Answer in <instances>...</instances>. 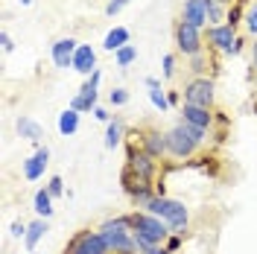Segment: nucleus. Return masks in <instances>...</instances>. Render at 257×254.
<instances>
[{"mask_svg": "<svg viewBox=\"0 0 257 254\" xmlns=\"http://www.w3.org/2000/svg\"><path fill=\"white\" fill-rule=\"evenodd\" d=\"M146 210L155 213V216H161L164 222L170 225L173 234H181V237H184V231L190 228V207L184 205V202H178V199H173V196H167V193H158V196L149 202Z\"/></svg>", "mask_w": 257, "mask_h": 254, "instance_id": "1", "label": "nucleus"}, {"mask_svg": "<svg viewBox=\"0 0 257 254\" xmlns=\"http://www.w3.org/2000/svg\"><path fill=\"white\" fill-rule=\"evenodd\" d=\"M128 222H132V234H141L146 237L149 242H155V245H164L167 239H170V225L164 222L161 216L155 213H149V210H132L128 213Z\"/></svg>", "mask_w": 257, "mask_h": 254, "instance_id": "2", "label": "nucleus"}, {"mask_svg": "<svg viewBox=\"0 0 257 254\" xmlns=\"http://www.w3.org/2000/svg\"><path fill=\"white\" fill-rule=\"evenodd\" d=\"M205 41L208 50L219 53V56H240L242 53V38L231 24H219V27H208L205 30Z\"/></svg>", "mask_w": 257, "mask_h": 254, "instance_id": "3", "label": "nucleus"}, {"mask_svg": "<svg viewBox=\"0 0 257 254\" xmlns=\"http://www.w3.org/2000/svg\"><path fill=\"white\" fill-rule=\"evenodd\" d=\"M181 99L187 105H199V108H213L216 102V82L210 76H196V79H187L184 88H181Z\"/></svg>", "mask_w": 257, "mask_h": 254, "instance_id": "4", "label": "nucleus"}, {"mask_svg": "<svg viewBox=\"0 0 257 254\" xmlns=\"http://www.w3.org/2000/svg\"><path fill=\"white\" fill-rule=\"evenodd\" d=\"M123 167L135 170L141 178L152 181V184L158 181V173H161V161H155L149 152H144V149H141V143H135V141L126 143V164H123Z\"/></svg>", "mask_w": 257, "mask_h": 254, "instance_id": "5", "label": "nucleus"}, {"mask_svg": "<svg viewBox=\"0 0 257 254\" xmlns=\"http://www.w3.org/2000/svg\"><path fill=\"white\" fill-rule=\"evenodd\" d=\"M167 149H170V158L173 161H190V158H196V152L202 146L187 135L184 123H176L173 129H167Z\"/></svg>", "mask_w": 257, "mask_h": 254, "instance_id": "6", "label": "nucleus"}, {"mask_svg": "<svg viewBox=\"0 0 257 254\" xmlns=\"http://www.w3.org/2000/svg\"><path fill=\"white\" fill-rule=\"evenodd\" d=\"M176 50L184 56V59H190L196 53H202V50H208V41H205V32L190 27V24H184V21H176Z\"/></svg>", "mask_w": 257, "mask_h": 254, "instance_id": "7", "label": "nucleus"}, {"mask_svg": "<svg viewBox=\"0 0 257 254\" xmlns=\"http://www.w3.org/2000/svg\"><path fill=\"white\" fill-rule=\"evenodd\" d=\"M64 254H111V251H108L105 237H102L99 231L85 228V231H79V234H73V237L67 239Z\"/></svg>", "mask_w": 257, "mask_h": 254, "instance_id": "8", "label": "nucleus"}, {"mask_svg": "<svg viewBox=\"0 0 257 254\" xmlns=\"http://www.w3.org/2000/svg\"><path fill=\"white\" fill-rule=\"evenodd\" d=\"M138 138H141V149L149 152L155 161L170 158V149H167V132H161L158 126H149V129H144V132H138Z\"/></svg>", "mask_w": 257, "mask_h": 254, "instance_id": "9", "label": "nucleus"}, {"mask_svg": "<svg viewBox=\"0 0 257 254\" xmlns=\"http://www.w3.org/2000/svg\"><path fill=\"white\" fill-rule=\"evenodd\" d=\"M213 0H184V6H181V18L178 21H184V24H190L196 30H208V9Z\"/></svg>", "mask_w": 257, "mask_h": 254, "instance_id": "10", "label": "nucleus"}, {"mask_svg": "<svg viewBox=\"0 0 257 254\" xmlns=\"http://www.w3.org/2000/svg\"><path fill=\"white\" fill-rule=\"evenodd\" d=\"M79 44H82V41H76L73 35H67V38H59V41L50 47V59H53V64H56L59 70H67V67H73V56H76Z\"/></svg>", "mask_w": 257, "mask_h": 254, "instance_id": "11", "label": "nucleus"}, {"mask_svg": "<svg viewBox=\"0 0 257 254\" xmlns=\"http://www.w3.org/2000/svg\"><path fill=\"white\" fill-rule=\"evenodd\" d=\"M50 164V146H35V155L21 161V170H24V178L27 181H38V178H44V170H47Z\"/></svg>", "mask_w": 257, "mask_h": 254, "instance_id": "12", "label": "nucleus"}, {"mask_svg": "<svg viewBox=\"0 0 257 254\" xmlns=\"http://www.w3.org/2000/svg\"><path fill=\"white\" fill-rule=\"evenodd\" d=\"M178 117H181V123H190V126L205 129V132H210V129H213V123H216L213 108H199V105H187V102H181Z\"/></svg>", "mask_w": 257, "mask_h": 254, "instance_id": "13", "label": "nucleus"}, {"mask_svg": "<svg viewBox=\"0 0 257 254\" xmlns=\"http://www.w3.org/2000/svg\"><path fill=\"white\" fill-rule=\"evenodd\" d=\"M102 237H105V245H108L111 254H138V245H135V234L132 231H105Z\"/></svg>", "mask_w": 257, "mask_h": 254, "instance_id": "14", "label": "nucleus"}, {"mask_svg": "<svg viewBox=\"0 0 257 254\" xmlns=\"http://www.w3.org/2000/svg\"><path fill=\"white\" fill-rule=\"evenodd\" d=\"M120 184H123V193H126L128 199H132V196H138V193H144V190L158 187V184H152V181L141 178V175L135 173V170H128V167H123V173H120Z\"/></svg>", "mask_w": 257, "mask_h": 254, "instance_id": "15", "label": "nucleus"}, {"mask_svg": "<svg viewBox=\"0 0 257 254\" xmlns=\"http://www.w3.org/2000/svg\"><path fill=\"white\" fill-rule=\"evenodd\" d=\"M73 70L82 73V76H91L96 70V50L91 44H79L76 56H73Z\"/></svg>", "mask_w": 257, "mask_h": 254, "instance_id": "16", "label": "nucleus"}, {"mask_svg": "<svg viewBox=\"0 0 257 254\" xmlns=\"http://www.w3.org/2000/svg\"><path fill=\"white\" fill-rule=\"evenodd\" d=\"M15 129H18V135L21 138H27L30 143H35V146H41V138H44V129H41V123H35L32 117H18L15 120Z\"/></svg>", "mask_w": 257, "mask_h": 254, "instance_id": "17", "label": "nucleus"}, {"mask_svg": "<svg viewBox=\"0 0 257 254\" xmlns=\"http://www.w3.org/2000/svg\"><path fill=\"white\" fill-rule=\"evenodd\" d=\"M50 231V219H32L27 225V237H24V245H27V251H35L38 248V242L44 239V234Z\"/></svg>", "mask_w": 257, "mask_h": 254, "instance_id": "18", "label": "nucleus"}, {"mask_svg": "<svg viewBox=\"0 0 257 254\" xmlns=\"http://www.w3.org/2000/svg\"><path fill=\"white\" fill-rule=\"evenodd\" d=\"M128 41H132V32H128L126 27H114V30L105 32V38H102V50L117 53L120 47H126Z\"/></svg>", "mask_w": 257, "mask_h": 254, "instance_id": "19", "label": "nucleus"}, {"mask_svg": "<svg viewBox=\"0 0 257 254\" xmlns=\"http://www.w3.org/2000/svg\"><path fill=\"white\" fill-rule=\"evenodd\" d=\"M32 210L38 213V219H50L53 216V196H50L47 187H41V190H35V196H32Z\"/></svg>", "mask_w": 257, "mask_h": 254, "instance_id": "20", "label": "nucleus"}, {"mask_svg": "<svg viewBox=\"0 0 257 254\" xmlns=\"http://www.w3.org/2000/svg\"><path fill=\"white\" fill-rule=\"evenodd\" d=\"M210 53H213V50H202V53H196V56H190V59H187L190 79H196V76H208V70H210Z\"/></svg>", "mask_w": 257, "mask_h": 254, "instance_id": "21", "label": "nucleus"}, {"mask_svg": "<svg viewBox=\"0 0 257 254\" xmlns=\"http://www.w3.org/2000/svg\"><path fill=\"white\" fill-rule=\"evenodd\" d=\"M126 141V126H123V120H117L114 117L111 123H105V149H117L120 143Z\"/></svg>", "mask_w": 257, "mask_h": 254, "instance_id": "22", "label": "nucleus"}, {"mask_svg": "<svg viewBox=\"0 0 257 254\" xmlns=\"http://www.w3.org/2000/svg\"><path fill=\"white\" fill-rule=\"evenodd\" d=\"M79 111H73V108H64L59 114V132H62L64 138H73L76 132H79Z\"/></svg>", "mask_w": 257, "mask_h": 254, "instance_id": "23", "label": "nucleus"}, {"mask_svg": "<svg viewBox=\"0 0 257 254\" xmlns=\"http://www.w3.org/2000/svg\"><path fill=\"white\" fill-rule=\"evenodd\" d=\"M114 62H117V67H132V64L138 62V47L135 44H126V47H120L117 53H114Z\"/></svg>", "mask_w": 257, "mask_h": 254, "instance_id": "24", "label": "nucleus"}, {"mask_svg": "<svg viewBox=\"0 0 257 254\" xmlns=\"http://www.w3.org/2000/svg\"><path fill=\"white\" fill-rule=\"evenodd\" d=\"M96 231H132V222H128V213H123V216H111V219H105V222H99V228Z\"/></svg>", "mask_w": 257, "mask_h": 254, "instance_id": "25", "label": "nucleus"}, {"mask_svg": "<svg viewBox=\"0 0 257 254\" xmlns=\"http://www.w3.org/2000/svg\"><path fill=\"white\" fill-rule=\"evenodd\" d=\"M228 21V6H222V3H210L208 9V27H219V24H225Z\"/></svg>", "mask_w": 257, "mask_h": 254, "instance_id": "26", "label": "nucleus"}, {"mask_svg": "<svg viewBox=\"0 0 257 254\" xmlns=\"http://www.w3.org/2000/svg\"><path fill=\"white\" fill-rule=\"evenodd\" d=\"M242 27H245V32H248L251 38H257V0H251V3L245 6V18H242Z\"/></svg>", "mask_w": 257, "mask_h": 254, "instance_id": "27", "label": "nucleus"}, {"mask_svg": "<svg viewBox=\"0 0 257 254\" xmlns=\"http://www.w3.org/2000/svg\"><path fill=\"white\" fill-rule=\"evenodd\" d=\"M149 102H152V105H155L161 114H167L170 108H173V105H170V96L164 94L161 88H158V91H149Z\"/></svg>", "mask_w": 257, "mask_h": 254, "instance_id": "28", "label": "nucleus"}, {"mask_svg": "<svg viewBox=\"0 0 257 254\" xmlns=\"http://www.w3.org/2000/svg\"><path fill=\"white\" fill-rule=\"evenodd\" d=\"M99 82H102V70L96 67L91 76H85V85H82L79 91H85V94H99Z\"/></svg>", "mask_w": 257, "mask_h": 254, "instance_id": "29", "label": "nucleus"}, {"mask_svg": "<svg viewBox=\"0 0 257 254\" xmlns=\"http://www.w3.org/2000/svg\"><path fill=\"white\" fill-rule=\"evenodd\" d=\"M128 99H132V96H128L126 88H111V91H108V102H111L114 108H123V105H128Z\"/></svg>", "mask_w": 257, "mask_h": 254, "instance_id": "30", "label": "nucleus"}, {"mask_svg": "<svg viewBox=\"0 0 257 254\" xmlns=\"http://www.w3.org/2000/svg\"><path fill=\"white\" fill-rule=\"evenodd\" d=\"M161 64H164V67H161V73H164V79H176V56H173V53H167V56H164V59H161Z\"/></svg>", "mask_w": 257, "mask_h": 254, "instance_id": "31", "label": "nucleus"}, {"mask_svg": "<svg viewBox=\"0 0 257 254\" xmlns=\"http://www.w3.org/2000/svg\"><path fill=\"white\" fill-rule=\"evenodd\" d=\"M242 18H245V9H240V3H234V6H228V21L225 24H231L234 30L242 24Z\"/></svg>", "mask_w": 257, "mask_h": 254, "instance_id": "32", "label": "nucleus"}, {"mask_svg": "<svg viewBox=\"0 0 257 254\" xmlns=\"http://www.w3.org/2000/svg\"><path fill=\"white\" fill-rule=\"evenodd\" d=\"M47 190H50V196H53V199H59V196H64V178H62V175H50Z\"/></svg>", "mask_w": 257, "mask_h": 254, "instance_id": "33", "label": "nucleus"}, {"mask_svg": "<svg viewBox=\"0 0 257 254\" xmlns=\"http://www.w3.org/2000/svg\"><path fill=\"white\" fill-rule=\"evenodd\" d=\"M128 3H132V0H108V3H105V15H108V18L120 15V12L126 9Z\"/></svg>", "mask_w": 257, "mask_h": 254, "instance_id": "34", "label": "nucleus"}, {"mask_svg": "<svg viewBox=\"0 0 257 254\" xmlns=\"http://www.w3.org/2000/svg\"><path fill=\"white\" fill-rule=\"evenodd\" d=\"M27 225H30V222H21V219H18V222L9 225V234H12L15 239H24V237H27Z\"/></svg>", "mask_w": 257, "mask_h": 254, "instance_id": "35", "label": "nucleus"}, {"mask_svg": "<svg viewBox=\"0 0 257 254\" xmlns=\"http://www.w3.org/2000/svg\"><path fill=\"white\" fill-rule=\"evenodd\" d=\"M164 245H167V251L170 254H176L178 248H181V234H170V239H167Z\"/></svg>", "mask_w": 257, "mask_h": 254, "instance_id": "36", "label": "nucleus"}, {"mask_svg": "<svg viewBox=\"0 0 257 254\" xmlns=\"http://www.w3.org/2000/svg\"><path fill=\"white\" fill-rule=\"evenodd\" d=\"M0 47H3V53H12L15 50V41H12L9 32H0Z\"/></svg>", "mask_w": 257, "mask_h": 254, "instance_id": "37", "label": "nucleus"}, {"mask_svg": "<svg viewBox=\"0 0 257 254\" xmlns=\"http://www.w3.org/2000/svg\"><path fill=\"white\" fill-rule=\"evenodd\" d=\"M248 62H251V70L257 73V38H251V44H248Z\"/></svg>", "mask_w": 257, "mask_h": 254, "instance_id": "38", "label": "nucleus"}, {"mask_svg": "<svg viewBox=\"0 0 257 254\" xmlns=\"http://www.w3.org/2000/svg\"><path fill=\"white\" fill-rule=\"evenodd\" d=\"M94 117L99 120V123H111V114H108V108H102V105L94 108Z\"/></svg>", "mask_w": 257, "mask_h": 254, "instance_id": "39", "label": "nucleus"}, {"mask_svg": "<svg viewBox=\"0 0 257 254\" xmlns=\"http://www.w3.org/2000/svg\"><path fill=\"white\" fill-rule=\"evenodd\" d=\"M167 96H170V105L173 108H181V102H184L181 99V91H167Z\"/></svg>", "mask_w": 257, "mask_h": 254, "instance_id": "40", "label": "nucleus"}, {"mask_svg": "<svg viewBox=\"0 0 257 254\" xmlns=\"http://www.w3.org/2000/svg\"><path fill=\"white\" fill-rule=\"evenodd\" d=\"M146 88H149V91H158V88H161V79H155V76H146Z\"/></svg>", "mask_w": 257, "mask_h": 254, "instance_id": "41", "label": "nucleus"}, {"mask_svg": "<svg viewBox=\"0 0 257 254\" xmlns=\"http://www.w3.org/2000/svg\"><path fill=\"white\" fill-rule=\"evenodd\" d=\"M216 3H222V6H234V3H240V0H216Z\"/></svg>", "mask_w": 257, "mask_h": 254, "instance_id": "42", "label": "nucleus"}, {"mask_svg": "<svg viewBox=\"0 0 257 254\" xmlns=\"http://www.w3.org/2000/svg\"><path fill=\"white\" fill-rule=\"evenodd\" d=\"M18 3H21V6H32V0H18Z\"/></svg>", "mask_w": 257, "mask_h": 254, "instance_id": "43", "label": "nucleus"}, {"mask_svg": "<svg viewBox=\"0 0 257 254\" xmlns=\"http://www.w3.org/2000/svg\"><path fill=\"white\" fill-rule=\"evenodd\" d=\"M32 254H38V251H32Z\"/></svg>", "mask_w": 257, "mask_h": 254, "instance_id": "44", "label": "nucleus"}, {"mask_svg": "<svg viewBox=\"0 0 257 254\" xmlns=\"http://www.w3.org/2000/svg\"><path fill=\"white\" fill-rule=\"evenodd\" d=\"M254 85H257V82H254Z\"/></svg>", "mask_w": 257, "mask_h": 254, "instance_id": "45", "label": "nucleus"}]
</instances>
